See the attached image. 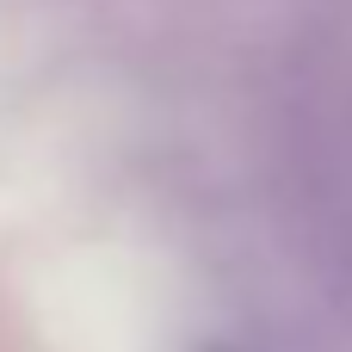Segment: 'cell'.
<instances>
[{
    "label": "cell",
    "mask_w": 352,
    "mask_h": 352,
    "mask_svg": "<svg viewBox=\"0 0 352 352\" xmlns=\"http://www.w3.org/2000/svg\"><path fill=\"white\" fill-rule=\"evenodd\" d=\"M210 352H229V346H210Z\"/></svg>",
    "instance_id": "1"
}]
</instances>
